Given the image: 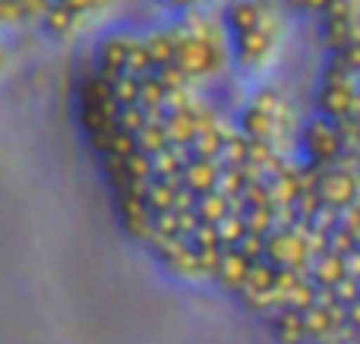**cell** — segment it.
I'll use <instances>...</instances> for the list:
<instances>
[{
  "mask_svg": "<svg viewBox=\"0 0 360 344\" xmlns=\"http://www.w3.org/2000/svg\"><path fill=\"white\" fill-rule=\"evenodd\" d=\"M174 32L114 57L111 139L136 225L288 344H360V19L285 57Z\"/></svg>",
  "mask_w": 360,
  "mask_h": 344,
  "instance_id": "obj_1",
  "label": "cell"
}]
</instances>
